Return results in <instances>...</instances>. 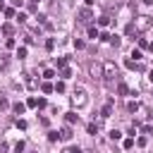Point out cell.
Masks as SVG:
<instances>
[{
	"label": "cell",
	"instance_id": "1",
	"mask_svg": "<svg viewBox=\"0 0 153 153\" xmlns=\"http://www.w3.org/2000/svg\"><path fill=\"white\" fill-rule=\"evenodd\" d=\"M103 84H105L108 88H112L115 84H120V69H117V65L110 62V60L103 62Z\"/></svg>",
	"mask_w": 153,
	"mask_h": 153
},
{
	"label": "cell",
	"instance_id": "2",
	"mask_svg": "<svg viewBox=\"0 0 153 153\" xmlns=\"http://www.w3.org/2000/svg\"><path fill=\"white\" fill-rule=\"evenodd\" d=\"M69 98H72V105H74V108H84V105L88 103V96H86L84 88H74Z\"/></svg>",
	"mask_w": 153,
	"mask_h": 153
},
{
	"label": "cell",
	"instance_id": "3",
	"mask_svg": "<svg viewBox=\"0 0 153 153\" xmlns=\"http://www.w3.org/2000/svg\"><path fill=\"white\" fill-rule=\"evenodd\" d=\"M151 17H146V14H139L136 19H134V26H136V31L141 33V31H146V29H151Z\"/></svg>",
	"mask_w": 153,
	"mask_h": 153
},
{
	"label": "cell",
	"instance_id": "4",
	"mask_svg": "<svg viewBox=\"0 0 153 153\" xmlns=\"http://www.w3.org/2000/svg\"><path fill=\"white\" fill-rule=\"evenodd\" d=\"M76 17H79V24H86V26L93 22V12H91L88 7H81V10L76 12Z\"/></svg>",
	"mask_w": 153,
	"mask_h": 153
},
{
	"label": "cell",
	"instance_id": "5",
	"mask_svg": "<svg viewBox=\"0 0 153 153\" xmlns=\"http://www.w3.org/2000/svg\"><path fill=\"white\" fill-rule=\"evenodd\" d=\"M88 74H91V79H93V81H100V79H103V65L91 62V65H88Z\"/></svg>",
	"mask_w": 153,
	"mask_h": 153
},
{
	"label": "cell",
	"instance_id": "6",
	"mask_svg": "<svg viewBox=\"0 0 153 153\" xmlns=\"http://www.w3.org/2000/svg\"><path fill=\"white\" fill-rule=\"evenodd\" d=\"M60 139H62V141H69V139H72V127H69V124L60 129Z\"/></svg>",
	"mask_w": 153,
	"mask_h": 153
},
{
	"label": "cell",
	"instance_id": "7",
	"mask_svg": "<svg viewBox=\"0 0 153 153\" xmlns=\"http://www.w3.org/2000/svg\"><path fill=\"white\" fill-rule=\"evenodd\" d=\"M12 110H14V115H24V110H26V103H19V100H17V103L12 105Z\"/></svg>",
	"mask_w": 153,
	"mask_h": 153
},
{
	"label": "cell",
	"instance_id": "8",
	"mask_svg": "<svg viewBox=\"0 0 153 153\" xmlns=\"http://www.w3.org/2000/svg\"><path fill=\"white\" fill-rule=\"evenodd\" d=\"M124 67H127V69H141V65H139V62H134L131 57H127V60H124Z\"/></svg>",
	"mask_w": 153,
	"mask_h": 153
},
{
	"label": "cell",
	"instance_id": "9",
	"mask_svg": "<svg viewBox=\"0 0 153 153\" xmlns=\"http://www.w3.org/2000/svg\"><path fill=\"white\" fill-rule=\"evenodd\" d=\"M100 115H103V117H110V115H112V100H108V103L103 105V112H100Z\"/></svg>",
	"mask_w": 153,
	"mask_h": 153
},
{
	"label": "cell",
	"instance_id": "10",
	"mask_svg": "<svg viewBox=\"0 0 153 153\" xmlns=\"http://www.w3.org/2000/svg\"><path fill=\"white\" fill-rule=\"evenodd\" d=\"M65 120H67V124H74V122H79V115L76 112H65Z\"/></svg>",
	"mask_w": 153,
	"mask_h": 153
},
{
	"label": "cell",
	"instance_id": "11",
	"mask_svg": "<svg viewBox=\"0 0 153 153\" xmlns=\"http://www.w3.org/2000/svg\"><path fill=\"white\" fill-rule=\"evenodd\" d=\"M41 91H43V93H53V91H55V86H53L50 81H43V84H41Z\"/></svg>",
	"mask_w": 153,
	"mask_h": 153
},
{
	"label": "cell",
	"instance_id": "12",
	"mask_svg": "<svg viewBox=\"0 0 153 153\" xmlns=\"http://www.w3.org/2000/svg\"><path fill=\"white\" fill-rule=\"evenodd\" d=\"M117 93H120V96H127V93H129V86H127L124 81H120V84H117Z\"/></svg>",
	"mask_w": 153,
	"mask_h": 153
},
{
	"label": "cell",
	"instance_id": "13",
	"mask_svg": "<svg viewBox=\"0 0 153 153\" xmlns=\"http://www.w3.org/2000/svg\"><path fill=\"white\" fill-rule=\"evenodd\" d=\"M139 108H141V103H139V100H129V103H127V110H129V112H136Z\"/></svg>",
	"mask_w": 153,
	"mask_h": 153
},
{
	"label": "cell",
	"instance_id": "14",
	"mask_svg": "<svg viewBox=\"0 0 153 153\" xmlns=\"http://www.w3.org/2000/svg\"><path fill=\"white\" fill-rule=\"evenodd\" d=\"M124 33H127V36H136V33H139V31H136V26H134V22H131V24H127Z\"/></svg>",
	"mask_w": 153,
	"mask_h": 153
},
{
	"label": "cell",
	"instance_id": "15",
	"mask_svg": "<svg viewBox=\"0 0 153 153\" xmlns=\"http://www.w3.org/2000/svg\"><path fill=\"white\" fill-rule=\"evenodd\" d=\"M100 33H98V29L93 26V24H88V38H98Z\"/></svg>",
	"mask_w": 153,
	"mask_h": 153
},
{
	"label": "cell",
	"instance_id": "16",
	"mask_svg": "<svg viewBox=\"0 0 153 153\" xmlns=\"http://www.w3.org/2000/svg\"><path fill=\"white\" fill-rule=\"evenodd\" d=\"M60 76H62V81L69 79V76H72V69H69V67H62V69H60Z\"/></svg>",
	"mask_w": 153,
	"mask_h": 153
},
{
	"label": "cell",
	"instance_id": "17",
	"mask_svg": "<svg viewBox=\"0 0 153 153\" xmlns=\"http://www.w3.org/2000/svg\"><path fill=\"white\" fill-rule=\"evenodd\" d=\"M26 86H29V88L33 91V88H38V81H36L33 76H26Z\"/></svg>",
	"mask_w": 153,
	"mask_h": 153
},
{
	"label": "cell",
	"instance_id": "18",
	"mask_svg": "<svg viewBox=\"0 0 153 153\" xmlns=\"http://www.w3.org/2000/svg\"><path fill=\"white\" fill-rule=\"evenodd\" d=\"M108 136H110L112 141H120V139H122V131H120V129H112V131H110Z\"/></svg>",
	"mask_w": 153,
	"mask_h": 153
},
{
	"label": "cell",
	"instance_id": "19",
	"mask_svg": "<svg viewBox=\"0 0 153 153\" xmlns=\"http://www.w3.org/2000/svg\"><path fill=\"white\" fill-rule=\"evenodd\" d=\"M2 12H5V17H7V19H12V17H17V12H14V7H5Z\"/></svg>",
	"mask_w": 153,
	"mask_h": 153
},
{
	"label": "cell",
	"instance_id": "20",
	"mask_svg": "<svg viewBox=\"0 0 153 153\" xmlns=\"http://www.w3.org/2000/svg\"><path fill=\"white\" fill-rule=\"evenodd\" d=\"M26 55H29V50H26L24 45H22V48H17V57H19V60H24Z\"/></svg>",
	"mask_w": 153,
	"mask_h": 153
},
{
	"label": "cell",
	"instance_id": "21",
	"mask_svg": "<svg viewBox=\"0 0 153 153\" xmlns=\"http://www.w3.org/2000/svg\"><path fill=\"white\" fill-rule=\"evenodd\" d=\"M26 108H38V98H36V96H31V98L26 100Z\"/></svg>",
	"mask_w": 153,
	"mask_h": 153
},
{
	"label": "cell",
	"instance_id": "22",
	"mask_svg": "<svg viewBox=\"0 0 153 153\" xmlns=\"http://www.w3.org/2000/svg\"><path fill=\"white\" fill-rule=\"evenodd\" d=\"M98 24H100V26H108V24H110V17H108V14L98 17Z\"/></svg>",
	"mask_w": 153,
	"mask_h": 153
},
{
	"label": "cell",
	"instance_id": "23",
	"mask_svg": "<svg viewBox=\"0 0 153 153\" xmlns=\"http://www.w3.org/2000/svg\"><path fill=\"white\" fill-rule=\"evenodd\" d=\"M120 41H122V38H120V36H115V33H112V36H110V41H108V43H110V45H115V48H117V45H120Z\"/></svg>",
	"mask_w": 153,
	"mask_h": 153
},
{
	"label": "cell",
	"instance_id": "24",
	"mask_svg": "<svg viewBox=\"0 0 153 153\" xmlns=\"http://www.w3.org/2000/svg\"><path fill=\"white\" fill-rule=\"evenodd\" d=\"M5 48H7V50L17 48V41H14V38H7V41H5Z\"/></svg>",
	"mask_w": 153,
	"mask_h": 153
},
{
	"label": "cell",
	"instance_id": "25",
	"mask_svg": "<svg viewBox=\"0 0 153 153\" xmlns=\"http://www.w3.org/2000/svg\"><path fill=\"white\" fill-rule=\"evenodd\" d=\"M55 62H57V67L62 69V67H67V62H69V57H57Z\"/></svg>",
	"mask_w": 153,
	"mask_h": 153
},
{
	"label": "cell",
	"instance_id": "26",
	"mask_svg": "<svg viewBox=\"0 0 153 153\" xmlns=\"http://www.w3.org/2000/svg\"><path fill=\"white\" fill-rule=\"evenodd\" d=\"M98 129H100V127H98L96 122H88V134H98Z\"/></svg>",
	"mask_w": 153,
	"mask_h": 153
},
{
	"label": "cell",
	"instance_id": "27",
	"mask_svg": "<svg viewBox=\"0 0 153 153\" xmlns=\"http://www.w3.org/2000/svg\"><path fill=\"white\" fill-rule=\"evenodd\" d=\"M65 88H67L65 81H57V84H55V91H57V93H65Z\"/></svg>",
	"mask_w": 153,
	"mask_h": 153
},
{
	"label": "cell",
	"instance_id": "28",
	"mask_svg": "<svg viewBox=\"0 0 153 153\" xmlns=\"http://www.w3.org/2000/svg\"><path fill=\"white\" fill-rule=\"evenodd\" d=\"M5 108H10V100L5 96H0V110H5Z\"/></svg>",
	"mask_w": 153,
	"mask_h": 153
},
{
	"label": "cell",
	"instance_id": "29",
	"mask_svg": "<svg viewBox=\"0 0 153 153\" xmlns=\"http://www.w3.org/2000/svg\"><path fill=\"white\" fill-rule=\"evenodd\" d=\"M12 31H14V29H12V24H5V26H2V33H5V36H10Z\"/></svg>",
	"mask_w": 153,
	"mask_h": 153
},
{
	"label": "cell",
	"instance_id": "30",
	"mask_svg": "<svg viewBox=\"0 0 153 153\" xmlns=\"http://www.w3.org/2000/svg\"><path fill=\"white\" fill-rule=\"evenodd\" d=\"M72 43H74V48H76V50H81V48H84V41H81V38H74Z\"/></svg>",
	"mask_w": 153,
	"mask_h": 153
},
{
	"label": "cell",
	"instance_id": "31",
	"mask_svg": "<svg viewBox=\"0 0 153 153\" xmlns=\"http://www.w3.org/2000/svg\"><path fill=\"white\" fill-rule=\"evenodd\" d=\"M57 139H60V131H50L48 134V141H57Z\"/></svg>",
	"mask_w": 153,
	"mask_h": 153
},
{
	"label": "cell",
	"instance_id": "32",
	"mask_svg": "<svg viewBox=\"0 0 153 153\" xmlns=\"http://www.w3.org/2000/svg\"><path fill=\"white\" fill-rule=\"evenodd\" d=\"M146 143H148V139H146V136H139V139H136V146H141V148H143Z\"/></svg>",
	"mask_w": 153,
	"mask_h": 153
},
{
	"label": "cell",
	"instance_id": "33",
	"mask_svg": "<svg viewBox=\"0 0 153 153\" xmlns=\"http://www.w3.org/2000/svg\"><path fill=\"white\" fill-rule=\"evenodd\" d=\"M22 151H24V141H17L14 143V153H22Z\"/></svg>",
	"mask_w": 153,
	"mask_h": 153
},
{
	"label": "cell",
	"instance_id": "34",
	"mask_svg": "<svg viewBox=\"0 0 153 153\" xmlns=\"http://www.w3.org/2000/svg\"><path fill=\"white\" fill-rule=\"evenodd\" d=\"M53 48H55V41L48 38V41H45V50H53Z\"/></svg>",
	"mask_w": 153,
	"mask_h": 153
},
{
	"label": "cell",
	"instance_id": "35",
	"mask_svg": "<svg viewBox=\"0 0 153 153\" xmlns=\"http://www.w3.org/2000/svg\"><path fill=\"white\" fill-rule=\"evenodd\" d=\"M43 76H45V79H53V76H55V69H45Z\"/></svg>",
	"mask_w": 153,
	"mask_h": 153
},
{
	"label": "cell",
	"instance_id": "36",
	"mask_svg": "<svg viewBox=\"0 0 153 153\" xmlns=\"http://www.w3.org/2000/svg\"><path fill=\"white\" fill-rule=\"evenodd\" d=\"M14 124H17V127H19V129H26V127H29V124H26V120H17V122H14Z\"/></svg>",
	"mask_w": 153,
	"mask_h": 153
},
{
	"label": "cell",
	"instance_id": "37",
	"mask_svg": "<svg viewBox=\"0 0 153 153\" xmlns=\"http://www.w3.org/2000/svg\"><path fill=\"white\" fill-rule=\"evenodd\" d=\"M141 48H148V41H146V38H139V50H141Z\"/></svg>",
	"mask_w": 153,
	"mask_h": 153
},
{
	"label": "cell",
	"instance_id": "38",
	"mask_svg": "<svg viewBox=\"0 0 153 153\" xmlns=\"http://www.w3.org/2000/svg\"><path fill=\"white\" fill-rule=\"evenodd\" d=\"M131 146H134V139H124V148H127V151H129V148H131Z\"/></svg>",
	"mask_w": 153,
	"mask_h": 153
},
{
	"label": "cell",
	"instance_id": "39",
	"mask_svg": "<svg viewBox=\"0 0 153 153\" xmlns=\"http://www.w3.org/2000/svg\"><path fill=\"white\" fill-rule=\"evenodd\" d=\"M17 19H19V24H24V22H26V14H24V12H19V14H17Z\"/></svg>",
	"mask_w": 153,
	"mask_h": 153
},
{
	"label": "cell",
	"instance_id": "40",
	"mask_svg": "<svg viewBox=\"0 0 153 153\" xmlns=\"http://www.w3.org/2000/svg\"><path fill=\"white\" fill-rule=\"evenodd\" d=\"M67 153H84V151H81V148H79V146H72V148H69V151H67Z\"/></svg>",
	"mask_w": 153,
	"mask_h": 153
},
{
	"label": "cell",
	"instance_id": "41",
	"mask_svg": "<svg viewBox=\"0 0 153 153\" xmlns=\"http://www.w3.org/2000/svg\"><path fill=\"white\" fill-rule=\"evenodd\" d=\"M5 65H7V57H5V55H0V69H5Z\"/></svg>",
	"mask_w": 153,
	"mask_h": 153
},
{
	"label": "cell",
	"instance_id": "42",
	"mask_svg": "<svg viewBox=\"0 0 153 153\" xmlns=\"http://www.w3.org/2000/svg\"><path fill=\"white\" fill-rule=\"evenodd\" d=\"M148 81H151V84H153V69H151V72H148Z\"/></svg>",
	"mask_w": 153,
	"mask_h": 153
},
{
	"label": "cell",
	"instance_id": "43",
	"mask_svg": "<svg viewBox=\"0 0 153 153\" xmlns=\"http://www.w3.org/2000/svg\"><path fill=\"white\" fill-rule=\"evenodd\" d=\"M141 2H143V5H153V0H141Z\"/></svg>",
	"mask_w": 153,
	"mask_h": 153
},
{
	"label": "cell",
	"instance_id": "44",
	"mask_svg": "<svg viewBox=\"0 0 153 153\" xmlns=\"http://www.w3.org/2000/svg\"><path fill=\"white\" fill-rule=\"evenodd\" d=\"M93 2H96V0H86V5H88V7H91V5H93Z\"/></svg>",
	"mask_w": 153,
	"mask_h": 153
},
{
	"label": "cell",
	"instance_id": "45",
	"mask_svg": "<svg viewBox=\"0 0 153 153\" xmlns=\"http://www.w3.org/2000/svg\"><path fill=\"white\" fill-rule=\"evenodd\" d=\"M0 10H5V0H0Z\"/></svg>",
	"mask_w": 153,
	"mask_h": 153
},
{
	"label": "cell",
	"instance_id": "46",
	"mask_svg": "<svg viewBox=\"0 0 153 153\" xmlns=\"http://www.w3.org/2000/svg\"><path fill=\"white\" fill-rule=\"evenodd\" d=\"M148 50H151V53H153V43H148Z\"/></svg>",
	"mask_w": 153,
	"mask_h": 153
}]
</instances>
